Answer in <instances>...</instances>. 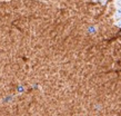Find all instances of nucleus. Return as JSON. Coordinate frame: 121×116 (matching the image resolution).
Listing matches in <instances>:
<instances>
[{
  "label": "nucleus",
  "mask_w": 121,
  "mask_h": 116,
  "mask_svg": "<svg viewBox=\"0 0 121 116\" xmlns=\"http://www.w3.org/2000/svg\"><path fill=\"white\" fill-rule=\"evenodd\" d=\"M114 18H116V19H120L121 18V7L117 8L116 14H114Z\"/></svg>",
  "instance_id": "1"
},
{
  "label": "nucleus",
  "mask_w": 121,
  "mask_h": 116,
  "mask_svg": "<svg viewBox=\"0 0 121 116\" xmlns=\"http://www.w3.org/2000/svg\"><path fill=\"white\" fill-rule=\"evenodd\" d=\"M116 26L121 28V18L120 19H117V21H116Z\"/></svg>",
  "instance_id": "2"
},
{
  "label": "nucleus",
  "mask_w": 121,
  "mask_h": 116,
  "mask_svg": "<svg viewBox=\"0 0 121 116\" xmlns=\"http://www.w3.org/2000/svg\"><path fill=\"white\" fill-rule=\"evenodd\" d=\"M116 7L117 8L121 7V0H117V1H116Z\"/></svg>",
  "instance_id": "3"
},
{
  "label": "nucleus",
  "mask_w": 121,
  "mask_h": 116,
  "mask_svg": "<svg viewBox=\"0 0 121 116\" xmlns=\"http://www.w3.org/2000/svg\"><path fill=\"white\" fill-rule=\"evenodd\" d=\"M93 1H98V0H93Z\"/></svg>",
  "instance_id": "4"
}]
</instances>
